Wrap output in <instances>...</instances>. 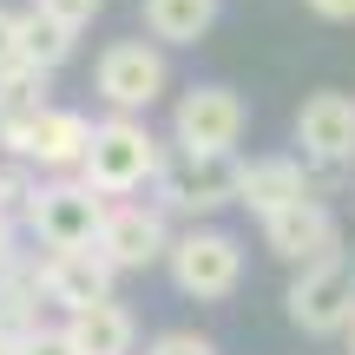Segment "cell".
<instances>
[{
	"instance_id": "6da1fadb",
	"label": "cell",
	"mask_w": 355,
	"mask_h": 355,
	"mask_svg": "<svg viewBox=\"0 0 355 355\" xmlns=\"http://www.w3.org/2000/svg\"><path fill=\"white\" fill-rule=\"evenodd\" d=\"M158 171H165V145H158V132L145 125L139 112H112L105 125H92V145H86V158H79V178H86L92 191L132 198V191L158 184Z\"/></svg>"
},
{
	"instance_id": "7a4b0ae2",
	"label": "cell",
	"mask_w": 355,
	"mask_h": 355,
	"mask_svg": "<svg viewBox=\"0 0 355 355\" xmlns=\"http://www.w3.org/2000/svg\"><path fill=\"white\" fill-rule=\"evenodd\" d=\"M283 303H290V322L303 336H316V343L349 336V322H355V257L336 250L322 263H303Z\"/></svg>"
},
{
	"instance_id": "3957f363",
	"label": "cell",
	"mask_w": 355,
	"mask_h": 355,
	"mask_svg": "<svg viewBox=\"0 0 355 355\" xmlns=\"http://www.w3.org/2000/svg\"><path fill=\"white\" fill-rule=\"evenodd\" d=\"M105 191H92L86 178H60V184H40L33 204H26V230H33L46 250H86L99 243V224H105Z\"/></svg>"
},
{
	"instance_id": "277c9868",
	"label": "cell",
	"mask_w": 355,
	"mask_h": 355,
	"mask_svg": "<svg viewBox=\"0 0 355 355\" xmlns=\"http://www.w3.org/2000/svg\"><path fill=\"white\" fill-rule=\"evenodd\" d=\"M165 263H171L178 296H191V303H224L243 283V243L230 237V230H184V237H171Z\"/></svg>"
},
{
	"instance_id": "5b68a950",
	"label": "cell",
	"mask_w": 355,
	"mask_h": 355,
	"mask_svg": "<svg viewBox=\"0 0 355 355\" xmlns=\"http://www.w3.org/2000/svg\"><path fill=\"white\" fill-rule=\"evenodd\" d=\"M92 86H99V99L112 112H152L171 86V66L152 40H112L99 53V66H92Z\"/></svg>"
},
{
	"instance_id": "8992f818",
	"label": "cell",
	"mask_w": 355,
	"mask_h": 355,
	"mask_svg": "<svg viewBox=\"0 0 355 355\" xmlns=\"http://www.w3.org/2000/svg\"><path fill=\"white\" fill-rule=\"evenodd\" d=\"M158 198H165V211L184 217L224 211V204H237V165H230V152H171L158 171Z\"/></svg>"
},
{
	"instance_id": "52a82bcc",
	"label": "cell",
	"mask_w": 355,
	"mask_h": 355,
	"mask_svg": "<svg viewBox=\"0 0 355 355\" xmlns=\"http://www.w3.org/2000/svg\"><path fill=\"white\" fill-rule=\"evenodd\" d=\"M243 125H250V112H243V99L230 86H191L171 112L178 152H230L243 139Z\"/></svg>"
},
{
	"instance_id": "ba28073f",
	"label": "cell",
	"mask_w": 355,
	"mask_h": 355,
	"mask_svg": "<svg viewBox=\"0 0 355 355\" xmlns=\"http://www.w3.org/2000/svg\"><path fill=\"white\" fill-rule=\"evenodd\" d=\"M263 250L277 257V263H322V257L343 250V217L329 211L322 198H296L290 211L263 217Z\"/></svg>"
},
{
	"instance_id": "9c48e42d",
	"label": "cell",
	"mask_w": 355,
	"mask_h": 355,
	"mask_svg": "<svg viewBox=\"0 0 355 355\" xmlns=\"http://www.w3.org/2000/svg\"><path fill=\"white\" fill-rule=\"evenodd\" d=\"M99 257L112 270H152L171 257V224L158 204H105V224H99Z\"/></svg>"
},
{
	"instance_id": "30bf717a",
	"label": "cell",
	"mask_w": 355,
	"mask_h": 355,
	"mask_svg": "<svg viewBox=\"0 0 355 355\" xmlns=\"http://www.w3.org/2000/svg\"><path fill=\"white\" fill-rule=\"evenodd\" d=\"M296 145L316 171L355 165V92H309L296 112Z\"/></svg>"
},
{
	"instance_id": "8fae6325",
	"label": "cell",
	"mask_w": 355,
	"mask_h": 355,
	"mask_svg": "<svg viewBox=\"0 0 355 355\" xmlns=\"http://www.w3.org/2000/svg\"><path fill=\"white\" fill-rule=\"evenodd\" d=\"M112 277L119 270L99 257V243H86V250H46V263H40V296L73 316V309H86V303H105V296H112Z\"/></svg>"
},
{
	"instance_id": "7c38bea8",
	"label": "cell",
	"mask_w": 355,
	"mask_h": 355,
	"mask_svg": "<svg viewBox=\"0 0 355 355\" xmlns=\"http://www.w3.org/2000/svg\"><path fill=\"white\" fill-rule=\"evenodd\" d=\"M296 198H316V171L303 165V158H250V165H237V204L250 217H277L290 211Z\"/></svg>"
},
{
	"instance_id": "4fadbf2b",
	"label": "cell",
	"mask_w": 355,
	"mask_h": 355,
	"mask_svg": "<svg viewBox=\"0 0 355 355\" xmlns=\"http://www.w3.org/2000/svg\"><path fill=\"white\" fill-rule=\"evenodd\" d=\"M86 145H92V119L86 112H66V105H46V112L26 125L20 158H26V165H40V171H79Z\"/></svg>"
},
{
	"instance_id": "5bb4252c",
	"label": "cell",
	"mask_w": 355,
	"mask_h": 355,
	"mask_svg": "<svg viewBox=\"0 0 355 355\" xmlns=\"http://www.w3.org/2000/svg\"><path fill=\"white\" fill-rule=\"evenodd\" d=\"M46 79H53L46 66H26V60H13L0 73V145H7V158H20L26 125L46 112Z\"/></svg>"
},
{
	"instance_id": "9a60e30c",
	"label": "cell",
	"mask_w": 355,
	"mask_h": 355,
	"mask_svg": "<svg viewBox=\"0 0 355 355\" xmlns=\"http://www.w3.org/2000/svg\"><path fill=\"white\" fill-rule=\"evenodd\" d=\"M66 336H73L79 355H132L139 349V322H132V309L119 303V296L73 309V316H66Z\"/></svg>"
},
{
	"instance_id": "2e32d148",
	"label": "cell",
	"mask_w": 355,
	"mask_h": 355,
	"mask_svg": "<svg viewBox=\"0 0 355 355\" xmlns=\"http://www.w3.org/2000/svg\"><path fill=\"white\" fill-rule=\"evenodd\" d=\"M217 26V0H145V33L165 46H198Z\"/></svg>"
},
{
	"instance_id": "e0dca14e",
	"label": "cell",
	"mask_w": 355,
	"mask_h": 355,
	"mask_svg": "<svg viewBox=\"0 0 355 355\" xmlns=\"http://www.w3.org/2000/svg\"><path fill=\"white\" fill-rule=\"evenodd\" d=\"M73 46H79V26L53 20L46 7L20 13V60H26V66H46V73H60V66L73 60Z\"/></svg>"
},
{
	"instance_id": "ac0fdd59",
	"label": "cell",
	"mask_w": 355,
	"mask_h": 355,
	"mask_svg": "<svg viewBox=\"0 0 355 355\" xmlns=\"http://www.w3.org/2000/svg\"><path fill=\"white\" fill-rule=\"evenodd\" d=\"M40 329V270L13 257L0 270V336H26Z\"/></svg>"
},
{
	"instance_id": "d6986e66",
	"label": "cell",
	"mask_w": 355,
	"mask_h": 355,
	"mask_svg": "<svg viewBox=\"0 0 355 355\" xmlns=\"http://www.w3.org/2000/svg\"><path fill=\"white\" fill-rule=\"evenodd\" d=\"M33 191H40V178L26 171V158H7V165H0V217H20V224H26Z\"/></svg>"
},
{
	"instance_id": "ffe728a7",
	"label": "cell",
	"mask_w": 355,
	"mask_h": 355,
	"mask_svg": "<svg viewBox=\"0 0 355 355\" xmlns=\"http://www.w3.org/2000/svg\"><path fill=\"white\" fill-rule=\"evenodd\" d=\"M145 355H217V343H211V336H198V329H165V336L145 343Z\"/></svg>"
},
{
	"instance_id": "44dd1931",
	"label": "cell",
	"mask_w": 355,
	"mask_h": 355,
	"mask_svg": "<svg viewBox=\"0 0 355 355\" xmlns=\"http://www.w3.org/2000/svg\"><path fill=\"white\" fill-rule=\"evenodd\" d=\"M20 355H79V349H73V336H66V329H46V322H40V329L20 336Z\"/></svg>"
},
{
	"instance_id": "7402d4cb",
	"label": "cell",
	"mask_w": 355,
	"mask_h": 355,
	"mask_svg": "<svg viewBox=\"0 0 355 355\" xmlns=\"http://www.w3.org/2000/svg\"><path fill=\"white\" fill-rule=\"evenodd\" d=\"M40 7H46L53 20H66V26H92V20H99V7H105V0H40Z\"/></svg>"
},
{
	"instance_id": "603a6c76",
	"label": "cell",
	"mask_w": 355,
	"mask_h": 355,
	"mask_svg": "<svg viewBox=\"0 0 355 355\" xmlns=\"http://www.w3.org/2000/svg\"><path fill=\"white\" fill-rule=\"evenodd\" d=\"M20 60V13L13 7H0V73Z\"/></svg>"
},
{
	"instance_id": "cb8c5ba5",
	"label": "cell",
	"mask_w": 355,
	"mask_h": 355,
	"mask_svg": "<svg viewBox=\"0 0 355 355\" xmlns=\"http://www.w3.org/2000/svg\"><path fill=\"white\" fill-rule=\"evenodd\" d=\"M316 20H355V0H303Z\"/></svg>"
},
{
	"instance_id": "d4e9b609",
	"label": "cell",
	"mask_w": 355,
	"mask_h": 355,
	"mask_svg": "<svg viewBox=\"0 0 355 355\" xmlns=\"http://www.w3.org/2000/svg\"><path fill=\"white\" fill-rule=\"evenodd\" d=\"M13 257H20V250H13V217H0V270H7Z\"/></svg>"
},
{
	"instance_id": "484cf974",
	"label": "cell",
	"mask_w": 355,
	"mask_h": 355,
	"mask_svg": "<svg viewBox=\"0 0 355 355\" xmlns=\"http://www.w3.org/2000/svg\"><path fill=\"white\" fill-rule=\"evenodd\" d=\"M0 355H20V336H0Z\"/></svg>"
},
{
	"instance_id": "4316f807",
	"label": "cell",
	"mask_w": 355,
	"mask_h": 355,
	"mask_svg": "<svg viewBox=\"0 0 355 355\" xmlns=\"http://www.w3.org/2000/svg\"><path fill=\"white\" fill-rule=\"evenodd\" d=\"M349 355H355V322H349Z\"/></svg>"
}]
</instances>
